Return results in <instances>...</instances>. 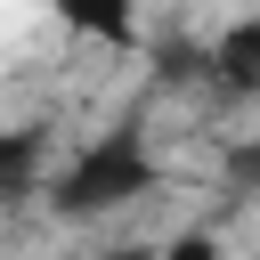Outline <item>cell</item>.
I'll return each instance as SVG.
<instances>
[{"instance_id":"cell-5","label":"cell","mask_w":260,"mask_h":260,"mask_svg":"<svg viewBox=\"0 0 260 260\" xmlns=\"http://www.w3.org/2000/svg\"><path fill=\"white\" fill-rule=\"evenodd\" d=\"M65 24H73V32H89V41L138 49V16H122V8H65Z\"/></svg>"},{"instance_id":"cell-7","label":"cell","mask_w":260,"mask_h":260,"mask_svg":"<svg viewBox=\"0 0 260 260\" xmlns=\"http://www.w3.org/2000/svg\"><path fill=\"white\" fill-rule=\"evenodd\" d=\"M162 260H228V244H219V228H179V236H162Z\"/></svg>"},{"instance_id":"cell-6","label":"cell","mask_w":260,"mask_h":260,"mask_svg":"<svg viewBox=\"0 0 260 260\" xmlns=\"http://www.w3.org/2000/svg\"><path fill=\"white\" fill-rule=\"evenodd\" d=\"M219 171H228V195H236V203H252V195H260V138H236Z\"/></svg>"},{"instance_id":"cell-1","label":"cell","mask_w":260,"mask_h":260,"mask_svg":"<svg viewBox=\"0 0 260 260\" xmlns=\"http://www.w3.org/2000/svg\"><path fill=\"white\" fill-rule=\"evenodd\" d=\"M154 187H162L154 130H146L138 114H114L106 130H89V138L49 171L41 203H49V219H65V228H98V219H114V211L146 203Z\"/></svg>"},{"instance_id":"cell-2","label":"cell","mask_w":260,"mask_h":260,"mask_svg":"<svg viewBox=\"0 0 260 260\" xmlns=\"http://www.w3.org/2000/svg\"><path fill=\"white\" fill-rule=\"evenodd\" d=\"M211 98L219 106H260V16H228L211 32Z\"/></svg>"},{"instance_id":"cell-3","label":"cell","mask_w":260,"mask_h":260,"mask_svg":"<svg viewBox=\"0 0 260 260\" xmlns=\"http://www.w3.org/2000/svg\"><path fill=\"white\" fill-rule=\"evenodd\" d=\"M154 89H211V41H154Z\"/></svg>"},{"instance_id":"cell-4","label":"cell","mask_w":260,"mask_h":260,"mask_svg":"<svg viewBox=\"0 0 260 260\" xmlns=\"http://www.w3.org/2000/svg\"><path fill=\"white\" fill-rule=\"evenodd\" d=\"M41 154H49V130H41V122L8 130V138H0V195H32V179H41ZM41 187H49V179H41Z\"/></svg>"},{"instance_id":"cell-8","label":"cell","mask_w":260,"mask_h":260,"mask_svg":"<svg viewBox=\"0 0 260 260\" xmlns=\"http://www.w3.org/2000/svg\"><path fill=\"white\" fill-rule=\"evenodd\" d=\"M81 260H162V244L130 236V244H98V252H81Z\"/></svg>"}]
</instances>
